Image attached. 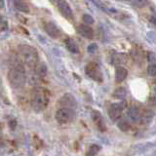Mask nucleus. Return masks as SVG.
I'll return each instance as SVG.
<instances>
[{"instance_id":"nucleus-1","label":"nucleus","mask_w":156,"mask_h":156,"mask_svg":"<svg viewBox=\"0 0 156 156\" xmlns=\"http://www.w3.org/2000/svg\"><path fill=\"white\" fill-rule=\"evenodd\" d=\"M50 94L45 88L37 87L32 91L31 96V106L35 112H41L49 105Z\"/></svg>"},{"instance_id":"nucleus-8","label":"nucleus","mask_w":156,"mask_h":156,"mask_svg":"<svg viewBox=\"0 0 156 156\" xmlns=\"http://www.w3.org/2000/svg\"><path fill=\"white\" fill-rule=\"evenodd\" d=\"M92 119L94 121V123L98 127L101 132H105L106 131V126L105 123V120L102 118V115L101 114V112L98 110H93L92 111Z\"/></svg>"},{"instance_id":"nucleus-3","label":"nucleus","mask_w":156,"mask_h":156,"mask_svg":"<svg viewBox=\"0 0 156 156\" xmlns=\"http://www.w3.org/2000/svg\"><path fill=\"white\" fill-rule=\"evenodd\" d=\"M19 56L21 62H23L29 68H35L38 65V54L32 46L21 45L19 47Z\"/></svg>"},{"instance_id":"nucleus-11","label":"nucleus","mask_w":156,"mask_h":156,"mask_svg":"<svg viewBox=\"0 0 156 156\" xmlns=\"http://www.w3.org/2000/svg\"><path fill=\"white\" fill-rule=\"evenodd\" d=\"M127 114H128V117L130 118V120L133 122H139L143 119V114L140 113V108L136 106H131L128 109Z\"/></svg>"},{"instance_id":"nucleus-24","label":"nucleus","mask_w":156,"mask_h":156,"mask_svg":"<svg viewBox=\"0 0 156 156\" xmlns=\"http://www.w3.org/2000/svg\"><path fill=\"white\" fill-rule=\"evenodd\" d=\"M147 73L152 77L156 76V66L155 65H149L147 67Z\"/></svg>"},{"instance_id":"nucleus-4","label":"nucleus","mask_w":156,"mask_h":156,"mask_svg":"<svg viewBox=\"0 0 156 156\" xmlns=\"http://www.w3.org/2000/svg\"><path fill=\"white\" fill-rule=\"evenodd\" d=\"M75 111L71 108H66V107H61L56 112V120L60 124L66 125L70 124L75 119Z\"/></svg>"},{"instance_id":"nucleus-25","label":"nucleus","mask_w":156,"mask_h":156,"mask_svg":"<svg viewBox=\"0 0 156 156\" xmlns=\"http://www.w3.org/2000/svg\"><path fill=\"white\" fill-rule=\"evenodd\" d=\"M0 27H1L2 31H5L8 29V22H7V20H5L3 17H1V19H0Z\"/></svg>"},{"instance_id":"nucleus-10","label":"nucleus","mask_w":156,"mask_h":156,"mask_svg":"<svg viewBox=\"0 0 156 156\" xmlns=\"http://www.w3.org/2000/svg\"><path fill=\"white\" fill-rule=\"evenodd\" d=\"M77 32L79 33L81 36L85 37L87 39H93V37H94V31H93V29L89 26H87V24H80V26H78Z\"/></svg>"},{"instance_id":"nucleus-18","label":"nucleus","mask_w":156,"mask_h":156,"mask_svg":"<svg viewBox=\"0 0 156 156\" xmlns=\"http://www.w3.org/2000/svg\"><path fill=\"white\" fill-rule=\"evenodd\" d=\"M114 62L116 63H125L128 62V56L123 53L116 54L114 56Z\"/></svg>"},{"instance_id":"nucleus-19","label":"nucleus","mask_w":156,"mask_h":156,"mask_svg":"<svg viewBox=\"0 0 156 156\" xmlns=\"http://www.w3.org/2000/svg\"><path fill=\"white\" fill-rule=\"evenodd\" d=\"M100 149H101V147L99 145H97V144L91 145L87 151V156H95L100 151Z\"/></svg>"},{"instance_id":"nucleus-2","label":"nucleus","mask_w":156,"mask_h":156,"mask_svg":"<svg viewBox=\"0 0 156 156\" xmlns=\"http://www.w3.org/2000/svg\"><path fill=\"white\" fill-rule=\"evenodd\" d=\"M23 62H19L17 65H15L11 69L8 71V81L13 88L15 89H20L23 88L26 85L27 82V75L26 72L23 70V66L22 65Z\"/></svg>"},{"instance_id":"nucleus-5","label":"nucleus","mask_w":156,"mask_h":156,"mask_svg":"<svg viewBox=\"0 0 156 156\" xmlns=\"http://www.w3.org/2000/svg\"><path fill=\"white\" fill-rule=\"evenodd\" d=\"M127 107V102L121 101L120 102L112 104L108 108V116L112 121H117L122 116L124 109Z\"/></svg>"},{"instance_id":"nucleus-26","label":"nucleus","mask_w":156,"mask_h":156,"mask_svg":"<svg viewBox=\"0 0 156 156\" xmlns=\"http://www.w3.org/2000/svg\"><path fill=\"white\" fill-rule=\"evenodd\" d=\"M149 101H150V102L152 105H156V87H154L152 93H151V96L149 98Z\"/></svg>"},{"instance_id":"nucleus-21","label":"nucleus","mask_w":156,"mask_h":156,"mask_svg":"<svg viewBox=\"0 0 156 156\" xmlns=\"http://www.w3.org/2000/svg\"><path fill=\"white\" fill-rule=\"evenodd\" d=\"M146 58H147V61L150 65H155L156 66V56L154 53H147L146 55Z\"/></svg>"},{"instance_id":"nucleus-22","label":"nucleus","mask_w":156,"mask_h":156,"mask_svg":"<svg viewBox=\"0 0 156 156\" xmlns=\"http://www.w3.org/2000/svg\"><path fill=\"white\" fill-rule=\"evenodd\" d=\"M83 22H84L86 24H93L94 23V19L89 14H85L83 16Z\"/></svg>"},{"instance_id":"nucleus-15","label":"nucleus","mask_w":156,"mask_h":156,"mask_svg":"<svg viewBox=\"0 0 156 156\" xmlns=\"http://www.w3.org/2000/svg\"><path fill=\"white\" fill-rule=\"evenodd\" d=\"M14 6L16 9H18L19 11H21L23 13H28L29 12V7L26 1H20V0H16L14 1Z\"/></svg>"},{"instance_id":"nucleus-23","label":"nucleus","mask_w":156,"mask_h":156,"mask_svg":"<svg viewBox=\"0 0 156 156\" xmlns=\"http://www.w3.org/2000/svg\"><path fill=\"white\" fill-rule=\"evenodd\" d=\"M152 117H153V112L150 110H146L144 112V114H143V118L145 120V122H150Z\"/></svg>"},{"instance_id":"nucleus-17","label":"nucleus","mask_w":156,"mask_h":156,"mask_svg":"<svg viewBox=\"0 0 156 156\" xmlns=\"http://www.w3.org/2000/svg\"><path fill=\"white\" fill-rule=\"evenodd\" d=\"M127 93H126V90L124 88H117V89L114 91L113 93V97L116 98V99H119V100H124V98L126 97Z\"/></svg>"},{"instance_id":"nucleus-12","label":"nucleus","mask_w":156,"mask_h":156,"mask_svg":"<svg viewBox=\"0 0 156 156\" xmlns=\"http://www.w3.org/2000/svg\"><path fill=\"white\" fill-rule=\"evenodd\" d=\"M60 104H62L63 106L66 107V108H71V109H73V107L76 106L75 99L70 94H66L63 96L60 100Z\"/></svg>"},{"instance_id":"nucleus-20","label":"nucleus","mask_w":156,"mask_h":156,"mask_svg":"<svg viewBox=\"0 0 156 156\" xmlns=\"http://www.w3.org/2000/svg\"><path fill=\"white\" fill-rule=\"evenodd\" d=\"M117 126H118V128L123 131V132H127L129 131L130 129V124H128V122L125 121V120H121L118 122V124H117Z\"/></svg>"},{"instance_id":"nucleus-27","label":"nucleus","mask_w":156,"mask_h":156,"mask_svg":"<svg viewBox=\"0 0 156 156\" xmlns=\"http://www.w3.org/2000/svg\"><path fill=\"white\" fill-rule=\"evenodd\" d=\"M97 50H98V45H97L96 43L91 44V45L88 47V52L91 53V54H94Z\"/></svg>"},{"instance_id":"nucleus-16","label":"nucleus","mask_w":156,"mask_h":156,"mask_svg":"<svg viewBox=\"0 0 156 156\" xmlns=\"http://www.w3.org/2000/svg\"><path fill=\"white\" fill-rule=\"evenodd\" d=\"M132 57H133V58L136 62H143V61H144L143 51H141L140 49L136 48V47L132 50Z\"/></svg>"},{"instance_id":"nucleus-6","label":"nucleus","mask_w":156,"mask_h":156,"mask_svg":"<svg viewBox=\"0 0 156 156\" xmlns=\"http://www.w3.org/2000/svg\"><path fill=\"white\" fill-rule=\"evenodd\" d=\"M86 74L89 76L91 79L97 82H101L102 81V73L100 66L97 65L96 62H90L88 63L86 68H85Z\"/></svg>"},{"instance_id":"nucleus-13","label":"nucleus","mask_w":156,"mask_h":156,"mask_svg":"<svg viewBox=\"0 0 156 156\" xmlns=\"http://www.w3.org/2000/svg\"><path fill=\"white\" fill-rule=\"evenodd\" d=\"M127 75H128V70L126 69L123 66H117L116 70H115V81L117 83H121L123 82Z\"/></svg>"},{"instance_id":"nucleus-14","label":"nucleus","mask_w":156,"mask_h":156,"mask_svg":"<svg viewBox=\"0 0 156 156\" xmlns=\"http://www.w3.org/2000/svg\"><path fill=\"white\" fill-rule=\"evenodd\" d=\"M66 47L68 51L72 54H79L80 53V49L78 44L75 42V40H73L72 38H66Z\"/></svg>"},{"instance_id":"nucleus-28","label":"nucleus","mask_w":156,"mask_h":156,"mask_svg":"<svg viewBox=\"0 0 156 156\" xmlns=\"http://www.w3.org/2000/svg\"><path fill=\"white\" fill-rule=\"evenodd\" d=\"M132 4H134V5H136V7H144L145 4H147V2L146 1H132L131 2Z\"/></svg>"},{"instance_id":"nucleus-9","label":"nucleus","mask_w":156,"mask_h":156,"mask_svg":"<svg viewBox=\"0 0 156 156\" xmlns=\"http://www.w3.org/2000/svg\"><path fill=\"white\" fill-rule=\"evenodd\" d=\"M44 28H45V31L53 38H58L62 35L61 29L52 22L45 23V24H44Z\"/></svg>"},{"instance_id":"nucleus-29","label":"nucleus","mask_w":156,"mask_h":156,"mask_svg":"<svg viewBox=\"0 0 156 156\" xmlns=\"http://www.w3.org/2000/svg\"><path fill=\"white\" fill-rule=\"evenodd\" d=\"M150 21H151V23H152L153 24H155V26H156V17L155 16H153L152 18H151Z\"/></svg>"},{"instance_id":"nucleus-7","label":"nucleus","mask_w":156,"mask_h":156,"mask_svg":"<svg viewBox=\"0 0 156 156\" xmlns=\"http://www.w3.org/2000/svg\"><path fill=\"white\" fill-rule=\"evenodd\" d=\"M58 9L60 13L62 14V16L63 18H66L67 21H73V12L70 8V6L68 5L66 1H57L56 2Z\"/></svg>"}]
</instances>
